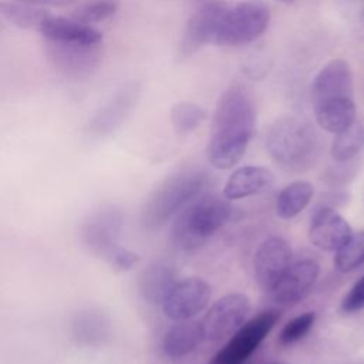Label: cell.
<instances>
[{
    "label": "cell",
    "mask_w": 364,
    "mask_h": 364,
    "mask_svg": "<svg viewBox=\"0 0 364 364\" xmlns=\"http://www.w3.org/2000/svg\"><path fill=\"white\" fill-rule=\"evenodd\" d=\"M280 320L277 309H267L246 320L213 355L209 364H247L262 341Z\"/></svg>",
    "instance_id": "cell-7"
},
{
    "label": "cell",
    "mask_w": 364,
    "mask_h": 364,
    "mask_svg": "<svg viewBox=\"0 0 364 364\" xmlns=\"http://www.w3.org/2000/svg\"><path fill=\"white\" fill-rule=\"evenodd\" d=\"M70 336L80 347H102L111 337V320L101 307H82L70 320Z\"/></svg>",
    "instance_id": "cell-17"
},
{
    "label": "cell",
    "mask_w": 364,
    "mask_h": 364,
    "mask_svg": "<svg viewBox=\"0 0 364 364\" xmlns=\"http://www.w3.org/2000/svg\"><path fill=\"white\" fill-rule=\"evenodd\" d=\"M270 158L286 171H304L320 155L321 142L316 128L304 118L286 115L272 124L266 134Z\"/></svg>",
    "instance_id": "cell-3"
},
{
    "label": "cell",
    "mask_w": 364,
    "mask_h": 364,
    "mask_svg": "<svg viewBox=\"0 0 364 364\" xmlns=\"http://www.w3.org/2000/svg\"><path fill=\"white\" fill-rule=\"evenodd\" d=\"M269 21V7L262 1L249 0L228 6L220 18L213 44L236 47L252 43L266 31Z\"/></svg>",
    "instance_id": "cell-6"
},
{
    "label": "cell",
    "mask_w": 364,
    "mask_h": 364,
    "mask_svg": "<svg viewBox=\"0 0 364 364\" xmlns=\"http://www.w3.org/2000/svg\"><path fill=\"white\" fill-rule=\"evenodd\" d=\"M210 299V286L200 277L178 280L162 301V310L171 320L181 321L195 317L202 311Z\"/></svg>",
    "instance_id": "cell-12"
},
{
    "label": "cell",
    "mask_w": 364,
    "mask_h": 364,
    "mask_svg": "<svg viewBox=\"0 0 364 364\" xmlns=\"http://www.w3.org/2000/svg\"><path fill=\"white\" fill-rule=\"evenodd\" d=\"M320 273V264L314 259H303L290 264L277 284L270 290L273 300L282 306L300 301L313 287Z\"/></svg>",
    "instance_id": "cell-16"
},
{
    "label": "cell",
    "mask_w": 364,
    "mask_h": 364,
    "mask_svg": "<svg viewBox=\"0 0 364 364\" xmlns=\"http://www.w3.org/2000/svg\"><path fill=\"white\" fill-rule=\"evenodd\" d=\"M107 262L109 263V266L117 270V272H127L129 269H132L138 262H139V255L124 247V246H118L107 259Z\"/></svg>",
    "instance_id": "cell-29"
},
{
    "label": "cell",
    "mask_w": 364,
    "mask_h": 364,
    "mask_svg": "<svg viewBox=\"0 0 364 364\" xmlns=\"http://www.w3.org/2000/svg\"><path fill=\"white\" fill-rule=\"evenodd\" d=\"M206 117L208 112L205 108L189 101L178 102L171 109V122L175 131L181 135L196 129L206 119Z\"/></svg>",
    "instance_id": "cell-26"
},
{
    "label": "cell",
    "mask_w": 364,
    "mask_h": 364,
    "mask_svg": "<svg viewBox=\"0 0 364 364\" xmlns=\"http://www.w3.org/2000/svg\"><path fill=\"white\" fill-rule=\"evenodd\" d=\"M361 18H363V21H364V9H363V11H361Z\"/></svg>",
    "instance_id": "cell-35"
},
{
    "label": "cell",
    "mask_w": 364,
    "mask_h": 364,
    "mask_svg": "<svg viewBox=\"0 0 364 364\" xmlns=\"http://www.w3.org/2000/svg\"><path fill=\"white\" fill-rule=\"evenodd\" d=\"M208 182L203 169H179L168 176L146 199L141 222L148 230L159 229L169 218L193 200Z\"/></svg>",
    "instance_id": "cell-4"
},
{
    "label": "cell",
    "mask_w": 364,
    "mask_h": 364,
    "mask_svg": "<svg viewBox=\"0 0 364 364\" xmlns=\"http://www.w3.org/2000/svg\"><path fill=\"white\" fill-rule=\"evenodd\" d=\"M124 215L115 206H102L91 212L81 223L80 237L84 246L95 256L107 260L119 246Z\"/></svg>",
    "instance_id": "cell-9"
},
{
    "label": "cell",
    "mask_w": 364,
    "mask_h": 364,
    "mask_svg": "<svg viewBox=\"0 0 364 364\" xmlns=\"http://www.w3.org/2000/svg\"><path fill=\"white\" fill-rule=\"evenodd\" d=\"M250 300L243 293H229L215 301L200 321L203 338L212 343L232 336L250 313Z\"/></svg>",
    "instance_id": "cell-10"
},
{
    "label": "cell",
    "mask_w": 364,
    "mask_h": 364,
    "mask_svg": "<svg viewBox=\"0 0 364 364\" xmlns=\"http://www.w3.org/2000/svg\"><path fill=\"white\" fill-rule=\"evenodd\" d=\"M178 273L173 266L164 262L148 264L139 274L138 289L141 296L152 304H162L175 283Z\"/></svg>",
    "instance_id": "cell-20"
},
{
    "label": "cell",
    "mask_w": 364,
    "mask_h": 364,
    "mask_svg": "<svg viewBox=\"0 0 364 364\" xmlns=\"http://www.w3.org/2000/svg\"><path fill=\"white\" fill-rule=\"evenodd\" d=\"M16 1H21V3H27V4H33V6H53V7H64V6H70L73 3H75L77 0H16Z\"/></svg>",
    "instance_id": "cell-31"
},
{
    "label": "cell",
    "mask_w": 364,
    "mask_h": 364,
    "mask_svg": "<svg viewBox=\"0 0 364 364\" xmlns=\"http://www.w3.org/2000/svg\"><path fill=\"white\" fill-rule=\"evenodd\" d=\"M256 128V109L245 88L233 85L219 98L208 144L209 164L216 169L233 168L245 155Z\"/></svg>",
    "instance_id": "cell-1"
},
{
    "label": "cell",
    "mask_w": 364,
    "mask_h": 364,
    "mask_svg": "<svg viewBox=\"0 0 364 364\" xmlns=\"http://www.w3.org/2000/svg\"><path fill=\"white\" fill-rule=\"evenodd\" d=\"M38 31L46 41L102 44V34L90 24L80 23L74 18L48 16L40 26Z\"/></svg>",
    "instance_id": "cell-19"
},
{
    "label": "cell",
    "mask_w": 364,
    "mask_h": 364,
    "mask_svg": "<svg viewBox=\"0 0 364 364\" xmlns=\"http://www.w3.org/2000/svg\"><path fill=\"white\" fill-rule=\"evenodd\" d=\"M364 263V230L351 233L348 240L336 252L334 267L340 273H350Z\"/></svg>",
    "instance_id": "cell-25"
},
{
    "label": "cell",
    "mask_w": 364,
    "mask_h": 364,
    "mask_svg": "<svg viewBox=\"0 0 364 364\" xmlns=\"http://www.w3.org/2000/svg\"><path fill=\"white\" fill-rule=\"evenodd\" d=\"M348 222L333 208L317 206L309 228L310 243L326 252H337L351 236Z\"/></svg>",
    "instance_id": "cell-15"
},
{
    "label": "cell",
    "mask_w": 364,
    "mask_h": 364,
    "mask_svg": "<svg viewBox=\"0 0 364 364\" xmlns=\"http://www.w3.org/2000/svg\"><path fill=\"white\" fill-rule=\"evenodd\" d=\"M203 338L202 326L195 320L176 321L162 338V351L172 360L192 353Z\"/></svg>",
    "instance_id": "cell-21"
},
{
    "label": "cell",
    "mask_w": 364,
    "mask_h": 364,
    "mask_svg": "<svg viewBox=\"0 0 364 364\" xmlns=\"http://www.w3.org/2000/svg\"><path fill=\"white\" fill-rule=\"evenodd\" d=\"M364 148V124L354 121L337 132L331 142V156L336 162L351 161Z\"/></svg>",
    "instance_id": "cell-24"
},
{
    "label": "cell",
    "mask_w": 364,
    "mask_h": 364,
    "mask_svg": "<svg viewBox=\"0 0 364 364\" xmlns=\"http://www.w3.org/2000/svg\"><path fill=\"white\" fill-rule=\"evenodd\" d=\"M291 256V247L283 237L272 236L263 240L253 260V272L257 284L263 290L270 291L290 267Z\"/></svg>",
    "instance_id": "cell-13"
},
{
    "label": "cell",
    "mask_w": 364,
    "mask_h": 364,
    "mask_svg": "<svg viewBox=\"0 0 364 364\" xmlns=\"http://www.w3.org/2000/svg\"><path fill=\"white\" fill-rule=\"evenodd\" d=\"M229 199L203 195L181 209L173 223V242L181 249L193 250L216 233L232 216Z\"/></svg>",
    "instance_id": "cell-5"
},
{
    "label": "cell",
    "mask_w": 364,
    "mask_h": 364,
    "mask_svg": "<svg viewBox=\"0 0 364 364\" xmlns=\"http://www.w3.org/2000/svg\"><path fill=\"white\" fill-rule=\"evenodd\" d=\"M3 30V21H1V18H0V31Z\"/></svg>",
    "instance_id": "cell-34"
},
{
    "label": "cell",
    "mask_w": 364,
    "mask_h": 364,
    "mask_svg": "<svg viewBox=\"0 0 364 364\" xmlns=\"http://www.w3.org/2000/svg\"><path fill=\"white\" fill-rule=\"evenodd\" d=\"M311 104L316 122L327 132L337 134L355 121L353 75L347 61H328L311 84Z\"/></svg>",
    "instance_id": "cell-2"
},
{
    "label": "cell",
    "mask_w": 364,
    "mask_h": 364,
    "mask_svg": "<svg viewBox=\"0 0 364 364\" xmlns=\"http://www.w3.org/2000/svg\"><path fill=\"white\" fill-rule=\"evenodd\" d=\"M139 95V82L129 81L122 84L90 118L85 125L87 134L95 138H102L115 132L138 104Z\"/></svg>",
    "instance_id": "cell-11"
},
{
    "label": "cell",
    "mask_w": 364,
    "mask_h": 364,
    "mask_svg": "<svg viewBox=\"0 0 364 364\" xmlns=\"http://www.w3.org/2000/svg\"><path fill=\"white\" fill-rule=\"evenodd\" d=\"M46 53L61 75L82 81L98 70L102 60V44L46 41Z\"/></svg>",
    "instance_id": "cell-8"
},
{
    "label": "cell",
    "mask_w": 364,
    "mask_h": 364,
    "mask_svg": "<svg viewBox=\"0 0 364 364\" xmlns=\"http://www.w3.org/2000/svg\"><path fill=\"white\" fill-rule=\"evenodd\" d=\"M274 183V173L256 165L235 169L223 186V196L229 200L249 198L269 191Z\"/></svg>",
    "instance_id": "cell-18"
},
{
    "label": "cell",
    "mask_w": 364,
    "mask_h": 364,
    "mask_svg": "<svg viewBox=\"0 0 364 364\" xmlns=\"http://www.w3.org/2000/svg\"><path fill=\"white\" fill-rule=\"evenodd\" d=\"M269 364H287V363H283V361H272Z\"/></svg>",
    "instance_id": "cell-33"
},
{
    "label": "cell",
    "mask_w": 364,
    "mask_h": 364,
    "mask_svg": "<svg viewBox=\"0 0 364 364\" xmlns=\"http://www.w3.org/2000/svg\"><path fill=\"white\" fill-rule=\"evenodd\" d=\"M118 6V0H88L73 11L71 18L91 26L112 17L117 13Z\"/></svg>",
    "instance_id": "cell-27"
},
{
    "label": "cell",
    "mask_w": 364,
    "mask_h": 364,
    "mask_svg": "<svg viewBox=\"0 0 364 364\" xmlns=\"http://www.w3.org/2000/svg\"><path fill=\"white\" fill-rule=\"evenodd\" d=\"M313 185L307 181H296L280 191L276 200V212L282 219L297 216L313 198Z\"/></svg>",
    "instance_id": "cell-22"
},
{
    "label": "cell",
    "mask_w": 364,
    "mask_h": 364,
    "mask_svg": "<svg viewBox=\"0 0 364 364\" xmlns=\"http://www.w3.org/2000/svg\"><path fill=\"white\" fill-rule=\"evenodd\" d=\"M50 13L38 6L21 1H0V17L20 28L38 30Z\"/></svg>",
    "instance_id": "cell-23"
},
{
    "label": "cell",
    "mask_w": 364,
    "mask_h": 364,
    "mask_svg": "<svg viewBox=\"0 0 364 364\" xmlns=\"http://www.w3.org/2000/svg\"><path fill=\"white\" fill-rule=\"evenodd\" d=\"M277 1H280V3H284V4H291V3H294L296 0H277Z\"/></svg>",
    "instance_id": "cell-32"
},
{
    "label": "cell",
    "mask_w": 364,
    "mask_h": 364,
    "mask_svg": "<svg viewBox=\"0 0 364 364\" xmlns=\"http://www.w3.org/2000/svg\"><path fill=\"white\" fill-rule=\"evenodd\" d=\"M364 309V276L360 277L353 287L347 291L341 301V310L344 313H355Z\"/></svg>",
    "instance_id": "cell-30"
},
{
    "label": "cell",
    "mask_w": 364,
    "mask_h": 364,
    "mask_svg": "<svg viewBox=\"0 0 364 364\" xmlns=\"http://www.w3.org/2000/svg\"><path fill=\"white\" fill-rule=\"evenodd\" d=\"M314 321H316V314L313 311H306L293 317L283 326L279 334V343L282 346H289L300 341L310 333Z\"/></svg>",
    "instance_id": "cell-28"
},
{
    "label": "cell",
    "mask_w": 364,
    "mask_h": 364,
    "mask_svg": "<svg viewBox=\"0 0 364 364\" xmlns=\"http://www.w3.org/2000/svg\"><path fill=\"white\" fill-rule=\"evenodd\" d=\"M229 4L222 0L202 1L186 23L181 50L185 55L195 53L205 44L215 43V36L223 13Z\"/></svg>",
    "instance_id": "cell-14"
}]
</instances>
